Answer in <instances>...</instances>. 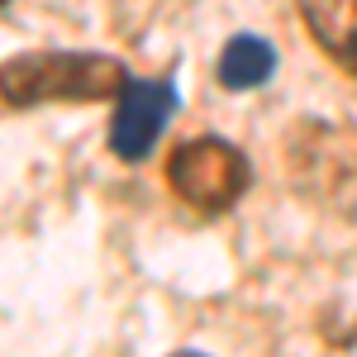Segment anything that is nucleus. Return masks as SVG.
<instances>
[{"label": "nucleus", "mask_w": 357, "mask_h": 357, "mask_svg": "<svg viewBox=\"0 0 357 357\" xmlns=\"http://www.w3.org/2000/svg\"><path fill=\"white\" fill-rule=\"evenodd\" d=\"M172 110H176L172 82H129L119 91V105L110 119V153L119 162H143L153 153V143L162 138Z\"/></svg>", "instance_id": "obj_4"}, {"label": "nucleus", "mask_w": 357, "mask_h": 357, "mask_svg": "<svg viewBox=\"0 0 357 357\" xmlns=\"http://www.w3.org/2000/svg\"><path fill=\"white\" fill-rule=\"evenodd\" d=\"M276 72V53L267 38H252V33H238L229 38V48L220 53V86L229 91H252L262 86Z\"/></svg>", "instance_id": "obj_6"}, {"label": "nucleus", "mask_w": 357, "mask_h": 357, "mask_svg": "<svg viewBox=\"0 0 357 357\" xmlns=\"http://www.w3.org/2000/svg\"><path fill=\"white\" fill-rule=\"evenodd\" d=\"M124 86H129L124 62L105 53H20L0 62V100L15 110L48 100L96 105L114 100Z\"/></svg>", "instance_id": "obj_1"}, {"label": "nucleus", "mask_w": 357, "mask_h": 357, "mask_svg": "<svg viewBox=\"0 0 357 357\" xmlns=\"http://www.w3.org/2000/svg\"><path fill=\"white\" fill-rule=\"evenodd\" d=\"M286 172L291 186L329 210L357 205V129L329 119H301L286 134Z\"/></svg>", "instance_id": "obj_2"}, {"label": "nucleus", "mask_w": 357, "mask_h": 357, "mask_svg": "<svg viewBox=\"0 0 357 357\" xmlns=\"http://www.w3.org/2000/svg\"><path fill=\"white\" fill-rule=\"evenodd\" d=\"M172 357H205V353H172Z\"/></svg>", "instance_id": "obj_7"}, {"label": "nucleus", "mask_w": 357, "mask_h": 357, "mask_svg": "<svg viewBox=\"0 0 357 357\" xmlns=\"http://www.w3.org/2000/svg\"><path fill=\"white\" fill-rule=\"evenodd\" d=\"M248 181H252L248 158L234 143H224L215 134H200L191 143H181L172 153V162H167V186H172V195L181 205L200 210V215L229 210L248 191Z\"/></svg>", "instance_id": "obj_3"}, {"label": "nucleus", "mask_w": 357, "mask_h": 357, "mask_svg": "<svg viewBox=\"0 0 357 357\" xmlns=\"http://www.w3.org/2000/svg\"><path fill=\"white\" fill-rule=\"evenodd\" d=\"M0 5H5V0H0Z\"/></svg>", "instance_id": "obj_8"}, {"label": "nucleus", "mask_w": 357, "mask_h": 357, "mask_svg": "<svg viewBox=\"0 0 357 357\" xmlns=\"http://www.w3.org/2000/svg\"><path fill=\"white\" fill-rule=\"evenodd\" d=\"M301 15L314 43L348 77H357V0H301Z\"/></svg>", "instance_id": "obj_5"}]
</instances>
